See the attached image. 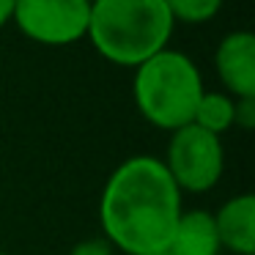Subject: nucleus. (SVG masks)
Wrapping results in <instances>:
<instances>
[{"label": "nucleus", "mask_w": 255, "mask_h": 255, "mask_svg": "<svg viewBox=\"0 0 255 255\" xmlns=\"http://www.w3.org/2000/svg\"><path fill=\"white\" fill-rule=\"evenodd\" d=\"M217 77L233 99H255V36L250 30H233L217 44Z\"/></svg>", "instance_id": "nucleus-6"}, {"label": "nucleus", "mask_w": 255, "mask_h": 255, "mask_svg": "<svg viewBox=\"0 0 255 255\" xmlns=\"http://www.w3.org/2000/svg\"><path fill=\"white\" fill-rule=\"evenodd\" d=\"M14 3H17V0H0V28L11 22V17H14Z\"/></svg>", "instance_id": "nucleus-13"}, {"label": "nucleus", "mask_w": 255, "mask_h": 255, "mask_svg": "<svg viewBox=\"0 0 255 255\" xmlns=\"http://www.w3.org/2000/svg\"><path fill=\"white\" fill-rule=\"evenodd\" d=\"M91 3H94V0H91Z\"/></svg>", "instance_id": "nucleus-16"}, {"label": "nucleus", "mask_w": 255, "mask_h": 255, "mask_svg": "<svg viewBox=\"0 0 255 255\" xmlns=\"http://www.w3.org/2000/svg\"><path fill=\"white\" fill-rule=\"evenodd\" d=\"M203 91V74L198 63L181 50L165 47L134 69V107L151 127L165 132H176L192 124Z\"/></svg>", "instance_id": "nucleus-3"}, {"label": "nucleus", "mask_w": 255, "mask_h": 255, "mask_svg": "<svg viewBox=\"0 0 255 255\" xmlns=\"http://www.w3.org/2000/svg\"><path fill=\"white\" fill-rule=\"evenodd\" d=\"M162 162L181 195H203L214 189L225 173V148L217 134L187 124L170 132Z\"/></svg>", "instance_id": "nucleus-4"}, {"label": "nucleus", "mask_w": 255, "mask_h": 255, "mask_svg": "<svg viewBox=\"0 0 255 255\" xmlns=\"http://www.w3.org/2000/svg\"><path fill=\"white\" fill-rule=\"evenodd\" d=\"M91 0H17L14 22L30 41L44 47H69L85 39Z\"/></svg>", "instance_id": "nucleus-5"}, {"label": "nucleus", "mask_w": 255, "mask_h": 255, "mask_svg": "<svg viewBox=\"0 0 255 255\" xmlns=\"http://www.w3.org/2000/svg\"><path fill=\"white\" fill-rule=\"evenodd\" d=\"M170 255H220V236L214 228V214L206 209H189L181 211L176 228H173L170 244H167Z\"/></svg>", "instance_id": "nucleus-8"}, {"label": "nucleus", "mask_w": 255, "mask_h": 255, "mask_svg": "<svg viewBox=\"0 0 255 255\" xmlns=\"http://www.w3.org/2000/svg\"><path fill=\"white\" fill-rule=\"evenodd\" d=\"M233 127L244 129V132H250V129L255 127V99H236Z\"/></svg>", "instance_id": "nucleus-12"}, {"label": "nucleus", "mask_w": 255, "mask_h": 255, "mask_svg": "<svg viewBox=\"0 0 255 255\" xmlns=\"http://www.w3.org/2000/svg\"><path fill=\"white\" fill-rule=\"evenodd\" d=\"M233 113H236V99L233 96H228L225 91H203L198 107H195L192 124L222 137L228 129H233Z\"/></svg>", "instance_id": "nucleus-9"}, {"label": "nucleus", "mask_w": 255, "mask_h": 255, "mask_svg": "<svg viewBox=\"0 0 255 255\" xmlns=\"http://www.w3.org/2000/svg\"><path fill=\"white\" fill-rule=\"evenodd\" d=\"M69 255H116V250L110 247V242H107L105 236H94V239L77 242L69 250Z\"/></svg>", "instance_id": "nucleus-11"}, {"label": "nucleus", "mask_w": 255, "mask_h": 255, "mask_svg": "<svg viewBox=\"0 0 255 255\" xmlns=\"http://www.w3.org/2000/svg\"><path fill=\"white\" fill-rule=\"evenodd\" d=\"M220 247L233 255H255V195L242 192L228 198L214 211Z\"/></svg>", "instance_id": "nucleus-7"}, {"label": "nucleus", "mask_w": 255, "mask_h": 255, "mask_svg": "<svg viewBox=\"0 0 255 255\" xmlns=\"http://www.w3.org/2000/svg\"><path fill=\"white\" fill-rule=\"evenodd\" d=\"M151 255H170V253H167V250H165V253H151Z\"/></svg>", "instance_id": "nucleus-14"}, {"label": "nucleus", "mask_w": 255, "mask_h": 255, "mask_svg": "<svg viewBox=\"0 0 255 255\" xmlns=\"http://www.w3.org/2000/svg\"><path fill=\"white\" fill-rule=\"evenodd\" d=\"M176 28L162 0H94L88 39L105 61L137 69L167 47Z\"/></svg>", "instance_id": "nucleus-2"}, {"label": "nucleus", "mask_w": 255, "mask_h": 255, "mask_svg": "<svg viewBox=\"0 0 255 255\" xmlns=\"http://www.w3.org/2000/svg\"><path fill=\"white\" fill-rule=\"evenodd\" d=\"M181 198L159 156H129L102 187V233L124 255L165 253L184 211Z\"/></svg>", "instance_id": "nucleus-1"}, {"label": "nucleus", "mask_w": 255, "mask_h": 255, "mask_svg": "<svg viewBox=\"0 0 255 255\" xmlns=\"http://www.w3.org/2000/svg\"><path fill=\"white\" fill-rule=\"evenodd\" d=\"M170 11V17L176 22H189V25H200L209 22L220 14L225 0H162Z\"/></svg>", "instance_id": "nucleus-10"}, {"label": "nucleus", "mask_w": 255, "mask_h": 255, "mask_svg": "<svg viewBox=\"0 0 255 255\" xmlns=\"http://www.w3.org/2000/svg\"><path fill=\"white\" fill-rule=\"evenodd\" d=\"M0 255H11V253H0Z\"/></svg>", "instance_id": "nucleus-15"}]
</instances>
